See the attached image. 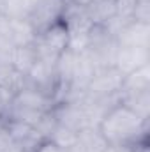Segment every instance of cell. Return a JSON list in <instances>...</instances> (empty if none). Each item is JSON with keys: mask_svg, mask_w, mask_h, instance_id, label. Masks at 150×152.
<instances>
[{"mask_svg": "<svg viewBox=\"0 0 150 152\" xmlns=\"http://www.w3.org/2000/svg\"><path fill=\"white\" fill-rule=\"evenodd\" d=\"M55 108H57L55 99H51L50 96L25 85L12 97H9V101H7L0 117L9 118V120L27 122V124L36 126V127H41L44 118Z\"/></svg>", "mask_w": 150, "mask_h": 152, "instance_id": "cell-2", "label": "cell"}, {"mask_svg": "<svg viewBox=\"0 0 150 152\" xmlns=\"http://www.w3.org/2000/svg\"><path fill=\"white\" fill-rule=\"evenodd\" d=\"M27 85V76L20 73L7 58V51H0V92L12 97Z\"/></svg>", "mask_w": 150, "mask_h": 152, "instance_id": "cell-6", "label": "cell"}, {"mask_svg": "<svg viewBox=\"0 0 150 152\" xmlns=\"http://www.w3.org/2000/svg\"><path fill=\"white\" fill-rule=\"evenodd\" d=\"M69 4H74V5H78V7H92L94 4H97V2H101V0H67Z\"/></svg>", "mask_w": 150, "mask_h": 152, "instance_id": "cell-11", "label": "cell"}, {"mask_svg": "<svg viewBox=\"0 0 150 152\" xmlns=\"http://www.w3.org/2000/svg\"><path fill=\"white\" fill-rule=\"evenodd\" d=\"M32 46L39 58L58 60L71 46V34L66 21L62 20L53 27L36 34L32 39Z\"/></svg>", "mask_w": 150, "mask_h": 152, "instance_id": "cell-3", "label": "cell"}, {"mask_svg": "<svg viewBox=\"0 0 150 152\" xmlns=\"http://www.w3.org/2000/svg\"><path fill=\"white\" fill-rule=\"evenodd\" d=\"M66 9H67V0H39L25 16V21L30 25L34 34H39L53 27L55 23L62 21Z\"/></svg>", "mask_w": 150, "mask_h": 152, "instance_id": "cell-5", "label": "cell"}, {"mask_svg": "<svg viewBox=\"0 0 150 152\" xmlns=\"http://www.w3.org/2000/svg\"><path fill=\"white\" fill-rule=\"evenodd\" d=\"M2 122L16 152H39V149L50 140L39 127L32 124L9 118H2Z\"/></svg>", "mask_w": 150, "mask_h": 152, "instance_id": "cell-4", "label": "cell"}, {"mask_svg": "<svg viewBox=\"0 0 150 152\" xmlns=\"http://www.w3.org/2000/svg\"><path fill=\"white\" fill-rule=\"evenodd\" d=\"M14 46V20L0 16V51H9Z\"/></svg>", "mask_w": 150, "mask_h": 152, "instance_id": "cell-8", "label": "cell"}, {"mask_svg": "<svg viewBox=\"0 0 150 152\" xmlns=\"http://www.w3.org/2000/svg\"><path fill=\"white\" fill-rule=\"evenodd\" d=\"M39 152H71V149H66V147L55 143L53 140H48V142L39 149Z\"/></svg>", "mask_w": 150, "mask_h": 152, "instance_id": "cell-10", "label": "cell"}, {"mask_svg": "<svg viewBox=\"0 0 150 152\" xmlns=\"http://www.w3.org/2000/svg\"><path fill=\"white\" fill-rule=\"evenodd\" d=\"M7 101H9V97L7 96H4L2 92H0V115L4 112V108H5V104H7Z\"/></svg>", "mask_w": 150, "mask_h": 152, "instance_id": "cell-12", "label": "cell"}, {"mask_svg": "<svg viewBox=\"0 0 150 152\" xmlns=\"http://www.w3.org/2000/svg\"><path fill=\"white\" fill-rule=\"evenodd\" d=\"M7 58L20 73H23L27 76L28 71L32 69V66L36 64V60H37V53H36V50L30 42V44H23V46H14L12 50H9Z\"/></svg>", "mask_w": 150, "mask_h": 152, "instance_id": "cell-7", "label": "cell"}, {"mask_svg": "<svg viewBox=\"0 0 150 152\" xmlns=\"http://www.w3.org/2000/svg\"><path fill=\"white\" fill-rule=\"evenodd\" d=\"M149 118L141 117L136 110L122 101L111 104L101 115L97 134L108 147H131L147 142Z\"/></svg>", "mask_w": 150, "mask_h": 152, "instance_id": "cell-1", "label": "cell"}, {"mask_svg": "<svg viewBox=\"0 0 150 152\" xmlns=\"http://www.w3.org/2000/svg\"><path fill=\"white\" fill-rule=\"evenodd\" d=\"M0 16L23 20V7L21 0H0Z\"/></svg>", "mask_w": 150, "mask_h": 152, "instance_id": "cell-9", "label": "cell"}]
</instances>
